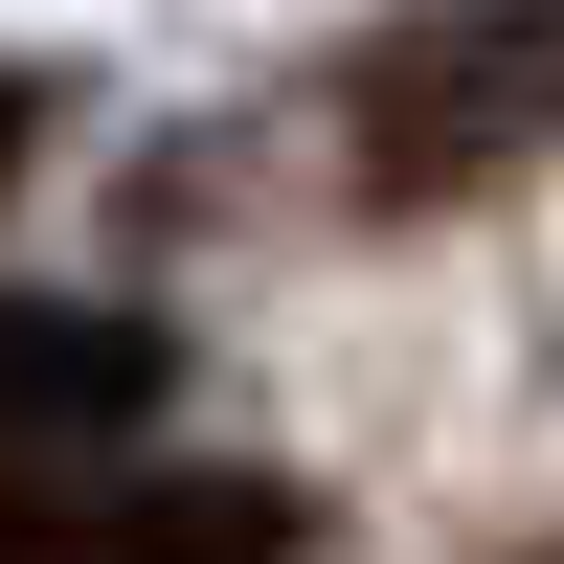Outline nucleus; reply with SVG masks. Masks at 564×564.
I'll use <instances>...</instances> for the list:
<instances>
[{
    "label": "nucleus",
    "mask_w": 564,
    "mask_h": 564,
    "mask_svg": "<svg viewBox=\"0 0 564 564\" xmlns=\"http://www.w3.org/2000/svg\"><path fill=\"white\" fill-rule=\"evenodd\" d=\"M564 113V0H497V23H406L361 68V159L430 181V159H497V135Z\"/></svg>",
    "instance_id": "nucleus-1"
},
{
    "label": "nucleus",
    "mask_w": 564,
    "mask_h": 564,
    "mask_svg": "<svg viewBox=\"0 0 564 564\" xmlns=\"http://www.w3.org/2000/svg\"><path fill=\"white\" fill-rule=\"evenodd\" d=\"M159 316H90V294H0V430L23 452H113V430H159Z\"/></svg>",
    "instance_id": "nucleus-2"
},
{
    "label": "nucleus",
    "mask_w": 564,
    "mask_h": 564,
    "mask_svg": "<svg viewBox=\"0 0 564 564\" xmlns=\"http://www.w3.org/2000/svg\"><path fill=\"white\" fill-rule=\"evenodd\" d=\"M0 159H23V90H0Z\"/></svg>",
    "instance_id": "nucleus-3"
}]
</instances>
